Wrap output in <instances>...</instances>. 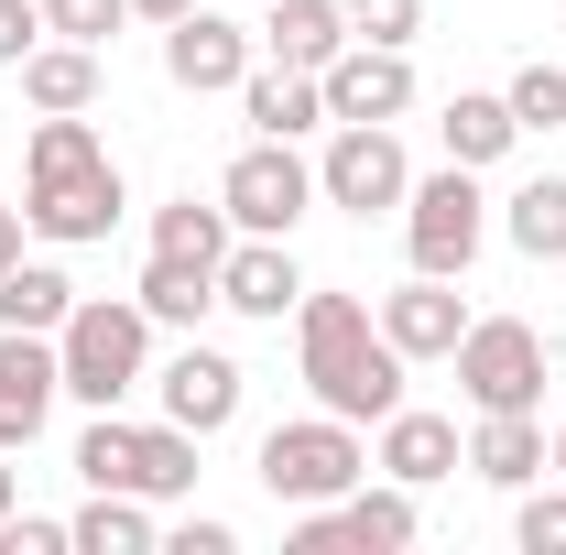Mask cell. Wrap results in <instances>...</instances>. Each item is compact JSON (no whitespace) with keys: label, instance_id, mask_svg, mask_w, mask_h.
Returning a JSON list of instances; mask_svg holds the SVG:
<instances>
[{"label":"cell","instance_id":"5bb4252c","mask_svg":"<svg viewBox=\"0 0 566 555\" xmlns=\"http://www.w3.org/2000/svg\"><path fill=\"white\" fill-rule=\"evenodd\" d=\"M370 316H381V338L403 359H458V338H469V305L447 294V273H415L403 294H381Z\"/></svg>","mask_w":566,"mask_h":555},{"label":"cell","instance_id":"8d00e7d4","mask_svg":"<svg viewBox=\"0 0 566 555\" xmlns=\"http://www.w3.org/2000/svg\"><path fill=\"white\" fill-rule=\"evenodd\" d=\"M142 22H186V11H197V0H132Z\"/></svg>","mask_w":566,"mask_h":555},{"label":"cell","instance_id":"ba28073f","mask_svg":"<svg viewBox=\"0 0 566 555\" xmlns=\"http://www.w3.org/2000/svg\"><path fill=\"white\" fill-rule=\"evenodd\" d=\"M316 197L349 218H381L415 197V164H403V142H392V121H338V142H327V164H316Z\"/></svg>","mask_w":566,"mask_h":555},{"label":"cell","instance_id":"d6986e66","mask_svg":"<svg viewBox=\"0 0 566 555\" xmlns=\"http://www.w3.org/2000/svg\"><path fill=\"white\" fill-rule=\"evenodd\" d=\"M436 142H447V164H501L512 142H523V121H512V98H480V87H458L447 109H436Z\"/></svg>","mask_w":566,"mask_h":555},{"label":"cell","instance_id":"5b68a950","mask_svg":"<svg viewBox=\"0 0 566 555\" xmlns=\"http://www.w3.org/2000/svg\"><path fill=\"white\" fill-rule=\"evenodd\" d=\"M458 392H469L480 415H534V404H545V338H534L523 316H469V338H458Z\"/></svg>","mask_w":566,"mask_h":555},{"label":"cell","instance_id":"836d02e7","mask_svg":"<svg viewBox=\"0 0 566 555\" xmlns=\"http://www.w3.org/2000/svg\"><path fill=\"white\" fill-rule=\"evenodd\" d=\"M55 545H76V534L44 523V512H11V523H0V555H55Z\"/></svg>","mask_w":566,"mask_h":555},{"label":"cell","instance_id":"7c38bea8","mask_svg":"<svg viewBox=\"0 0 566 555\" xmlns=\"http://www.w3.org/2000/svg\"><path fill=\"white\" fill-rule=\"evenodd\" d=\"M164 76H175L186 98H218V87H240V76H251V33H240V22H218L208 0H197L186 22H164Z\"/></svg>","mask_w":566,"mask_h":555},{"label":"cell","instance_id":"e0dca14e","mask_svg":"<svg viewBox=\"0 0 566 555\" xmlns=\"http://www.w3.org/2000/svg\"><path fill=\"white\" fill-rule=\"evenodd\" d=\"M262 44H273V66H294V76H327L338 55H349V11H338V0H273Z\"/></svg>","mask_w":566,"mask_h":555},{"label":"cell","instance_id":"d590c367","mask_svg":"<svg viewBox=\"0 0 566 555\" xmlns=\"http://www.w3.org/2000/svg\"><path fill=\"white\" fill-rule=\"evenodd\" d=\"M22 229H33V218H22V208H0V273L22 262Z\"/></svg>","mask_w":566,"mask_h":555},{"label":"cell","instance_id":"8992f818","mask_svg":"<svg viewBox=\"0 0 566 555\" xmlns=\"http://www.w3.org/2000/svg\"><path fill=\"white\" fill-rule=\"evenodd\" d=\"M218 208H229L240 240H294V218L316 208V164H294V142H251L218 175Z\"/></svg>","mask_w":566,"mask_h":555},{"label":"cell","instance_id":"7a4b0ae2","mask_svg":"<svg viewBox=\"0 0 566 555\" xmlns=\"http://www.w3.org/2000/svg\"><path fill=\"white\" fill-rule=\"evenodd\" d=\"M22 218L44 229V240H109V218H120V164L98 153L87 132V109H44V132L22 153Z\"/></svg>","mask_w":566,"mask_h":555},{"label":"cell","instance_id":"f35d334b","mask_svg":"<svg viewBox=\"0 0 566 555\" xmlns=\"http://www.w3.org/2000/svg\"><path fill=\"white\" fill-rule=\"evenodd\" d=\"M545 469H556V480H566V425H556V447H545Z\"/></svg>","mask_w":566,"mask_h":555},{"label":"cell","instance_id":"d4e9b609","mask_svg":"<svg viewBox=\"0 0 566 555\" xmlns=\"http://www.w3.org/2000/svg\"><path fill=\"white\" fill-rule=\"evenodd\" d=\"M501 229H512V251H523V262H566V175H534V186H512Z\"/></svg>","mask_w":566,"mask_h":555},{"label":"cell","instance_id":"8fae6325","mask_svg":"<svg viewBox=\"0 0 566 555\" xmlns=\"http://www.w3.org/2000/svg\"><path fill=\"white\" fill-rule=\"evenodd\" d=\"M316 87H327V121H403L415 109V55L403 44H349Z\"/></svg>","mask_w":566,"mask_h":555},{"label":"cell","instance_id":"83f0119b","mask_svg":"<svg viewBox=\"0 0 566 555\" xmlns=\"http://www.w3.org/2000/svg\"><path fill=\"white\" fill-rule=\"evenodd\" d=\"M132 447H142V425L98 415L87 436H76V480H87V490H132Z\"/></svg>","mask_w":566,"mask_h":555},{"label":"cell","instance_id":"ffe728a7","mask_svg":"<svg viewBox=\"0 0 566 555\" xmlns=\"http://www.w3.org/2000/svg\"><path fill=\"white\" fill-rule=\"evenodd\" d=\"M469 469H480L491 490H534V480H545V425H534V415H480Z\"/></svg>","mask_w":566,"mask_h":555},{"label":"cell","instance_id":"e575fe53","mask_svg":"<svg viewBox=\"0 0 566 555\" xmlns=\"http://www.w3.org/2000/svg\"><path fill=\"white\" fill-rule=\"evenodd\" d=\"M164 555H240V534H229V523H175Z\"/></svg>","mask_w":566,"mask_h":555},{"label":"cell","instance_id":"9c48e42d","mask_svg":"<svg viewBox=\"0 0 566 555\" xmlns=\"http://www.w3.org/2000/svg\"><path fill=\"white\" fill-rule=\"evenodd\" d=\"M424 523H415V490L392 480V490H338V501H316L305 523H294V555H327V545H359V555H403Z\"/></svg>","mask_w":566,"mask_h":555},{"label":"cell","instance_id":"603a6c76","mask_svg":"<svg viewBox=\"0 0 566 555\" xmlns=\"http://www.w3.org/2000/svg\"><path fill=\"white\" fill-rule=\"evenodd\" d=\"M76 316V283L55 273V262H11L0 273V327H33V338H55Z\"/></svg>","mask_w":566,"mask_h":555},{"label":"cell","instance_id":"74e56055","mask_svg":"<svg viewBox=\"0 0 566 555\" xmlns=\"http://www.w3.org/2000/svg\"><path fill=\"white\" fill-rule=\"evenodd\" d=\"M11 512H22V480H11V469H0V523H11Z\"/></svg>","mask_w":566,"mask_h":555},{"label":"cell","instance_id":"6da1fadb","mask_svg":"<svg viewBox=\"0 0 566 555\" xmlns=\"http://www.w3.org/2000/svg\"><path fill=\"white\" fill-rule=\"evenodd\" d=\"M294 348H305V381H316V404L349 425H381L403 404V348L381 338V316L359 305V294H305L294 305Z\"/></svg>","mask_w":566,"mask_h":555},{"label":"cell","instance_id":"4fadbf2b","mask_svg":"<svg viewBox=\"0 0 566 555\" xmlns=\"http://www.w3.org/2000/svg\"><path fill=\"white\" fill-rule=\"evenodd\" d=\"M229 415H240V359L186 338L175 359H164V425H186V436H218Z\"/></svg>","mask_w":566,"mask_h":555},{"label":"cell","instance_id":"4dcf8cb0","mask_svg":"<svg viewBox=\"0 0 566 555\" xmlns=\"http://www.w3.org/2000/svg\"><path fill=\"white\" fill-rule=\"evenodd\" d=\"M132 22V0H44V33H66V44H109Z\"/></svg>","mask_w":566,"mask_h":555},{"label":"cell","instance_id":"30bf717a","mask_svg":"<svg viewBox=\"0 0 566 555\" xmlns=\"http://www.w3.org/2000/svg\"><path fill=\"white\" fill-rule=\"evenodd\" d=\"M55 392H66V370H55V338H33V327H0V458L44 436Z\"/></svg>","mask_w":566,"mask_h":555},{"label":"cell","instance_id":"52a82bcc","mask_svg":"<svg viewBox=\"0 0 566 555\" xmlns=\"http://www.w3.org/2000/svg\"><path fill=\"white\" fill-rule=\"evenodd\" d=\"M480 229H491V197L469 186V164H447V175H424L415 197H403V251H415V273H469L480 262Z\"/></svg>","mask_w":566,"mask_h":555},{"label":"cell","instance_id":"cb8c5ba5","mask_svg":"<svg viewBox=\"0 0 566 555\" xmlns=\"http://www.w3.org/2000/svg\"><path fill=\"white\" fill-rule=\"evenodd\" d=\"M66 534H76V555H153V545H164V534H153V512H142V490H98Z\"/></svg>","mask_w":566,"mask_h":555},{"label":"cell","instance_id":"7402d4cb","mask_svg":"<svg viewBox=\"0 0 566 555\" xmlns=\"http://www.w3.org/2000/svg\"><path fill=\"white\" fill-rule=\"evenodd\" d=\"M22 98H33V109H87V98H98V44H66V33L33 44V55H22Z\"/></svg>","mask_w":566,"mask_h":555},{"label":"cell","instance_id":"f546056e","mask_svg":"<svg viewBox=\"0 0 566 555\" xmlns=\"http://www.w3.org/2000/svg\"><path fill=\"white\" fill-rule=\"evenodd\" d=\"M349 11V44H415L424 33V0H338Z\"/></svg>","mask_w":566,"mask_h":555},{"label":"cell","instance_id":"1f68e13d","mask_svg":"<svg viewBox=\"0 0 566 555\" xmlns=\"http://www.w3.org/2000/svg\"><path fill=\"white\" fill-rule=\"evenodd\" d=\"M512 545L523 555H566V490H534V501L512 512Z\"/></svg>","mask_w":566,"mask_h":555},{"label":"cell","instance_id":"4316f807","mask_svg":"<svg viewBox=\"0 0 566 555\" xmlns=\"http://www.w3.org/2000/svg\"><path fill=\"white\" fill-rule=\"evenodd\" d=\"M153 251H175V262H229V208H197V197H175V208H153Z\"/></svg>","mask_w":566,"mask_h":555},{"label":"cell","instance_id":"44dd1931","mask_svg":"<svg viewBox=\"0 0 566 555\" xmlns=\"http://www.w3.org/2000/svg\"><path fill=\"white\" fill-rule=\"evenodd\" d=\"M132 305L153 316V327H197V316L218 305V273H208V262H175V251H153V262H142V283H132Z\"/></svg>","mask_w":566,"mask_h":555},{"label":"cell","instance_id":"277c9868","mask_svg":"<svg viewBox=\"0 0 566 555\" xmlns=\"http://www.w3.org/2000/svg\"><path fill=\"white\" fill-rule=\"evenodd\" d=\"M142 359H153V316L142 305H109L98 294V305H76L66 327H55V370H66L76 404H98V415L142 381Z\"/></svg>","mask_w":566,"mask_h":555},{"label":"cell","instance_id":"484cf974","mask_svg":"<svg viewBox=\"0 0 566 555\" xmlns=\"http://www.w3.org/2000/svg\"><path fill=\"white\" fill-rule=\"evenodd\" d=\"M197 447H208V436H186V425H142L132 490H142V501H186V490H197Z\"/></svg>","mask_w":566,"mask_h":555},{"label":"cell","instance_id":"2e32d148","mask_svg":"<svg viewBox=\"0 0 566 555\" xmlns=\"http://www.w3.org/2000/svg\"><path fill=\"white\" fill-rule=\"evenodd\" d=\"M218 305H229V316H283V305H305L294 251H283V240H240V251L218 262Z\"/></svg>","mask_w":566,"mask_h":555},{"label":"cell","instance_id":"d6a6232c","mask_svg":"<svg viewBox=\"0 0 566 555\" xmlns=\"http://www.w3.org/2000/svg\"><path fill=\"white\" fill-rule=\"evenodd\" d=\"M44 44V0H0V66H22Z\"/></svg>","mask_w":566,"mask_h":555},{"label":"cell","instance_id":"9a60e30c","mask_svg":"<svg viewBox=\"0 0 566 555\" xmlns=\"http://www.w3.org/2000/svg\"><path fill=\"white\" fill-rule=\"evenodd\" d=\"M370 469H392L403 490H424V480H447V469H469V447H458V425H447V415L392 404V415H381V458H370Z\"/></svg>","mask_w":566,"mask_h":555},{"label":"cell","instance_id":"f1b7e54d","mask_svg":"<svg viewBox=\"0 0 566 555\" xmlns=\"http://www.w3.org/2000/svg\"><path fill=\"white\" fill-rule=\"evenodd\" d=\"M501 98H512V121H523V132H566V66H545V55L512 76Z\"/></svg>","mask_w":566,"mask_h":555},{"label":"cell","instance_id":"ac0fdd59","mask_svg":"<svg viewBox=\"0 0 566 555\" xmlns=\"http://www.w3.org/2000/svg\"><path fill=\"white\" fill-rule=\"evenodd\" d=\"M240 109H251V132H262V142H294V132L327 121V87L294 76V66H251V76H240Z\"/></svg>","mask_w":566,"mask_h":555},{"label":"cell","instance_id":"3957f363","mask_svg":"<svg viewBox=\"0 0 566 555\" xmlns=\"http://www.w3.org/2000/svg\"><path fill=\"white\" fill-rule=\"evenodd\" d=\"M359 480H370V447H359V425L327 415V404L262 436V490L294 501V512H316V501H338V490H359Z\"/></svg>","mask_w":566,"mask_h":555}]
</instances>
